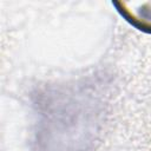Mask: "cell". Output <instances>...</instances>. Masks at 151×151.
<instances>
[{"instance_id":"1","label":"cell","mask_w":151,"mask_h":151,"mask_svg":"<svg viewBox=\"0 0 151 151\" xmlns=\"http://www.w3.org/2000/svg\"><path fill=\"white\" fill-rule=\"evenodd\" d=\"M112 4L129 24L138 31L151 34V0H120Z\"/></svg>"}]
</instances>
